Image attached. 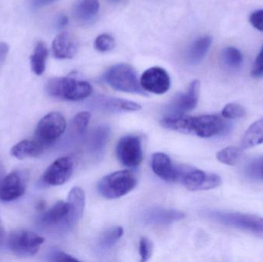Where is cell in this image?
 Masks as SVG:
<instances>
[{"mask_svg": "<svg viewBox=\"0 0 263 262\" xmlns=\"http://www.w3.org/2000/svg\"><path fill=\"white\" fill-rule=\"evenodd\" d=\"M163 127L182 133L195 134L201 138H212L227 130V123L216 115L200 116H165L161 121Z\"/></svg>", "mask_w": 263, "mask_h": 262, "instance_id": "obj_1", "label": "cell"}, {"mask_svg": "<svg viewBox=\"0 0 263 262\" xmlns=\"http://www.w3.org/2000/svg\"><path fill=\"white\" fill-rule=\"evenodd\" d=\"M46 92L55 98L81 101L90 96L92 87L88 82L69 75L49 80L46 84Z\"/></svg>", "mask_w": 263, "mask_h": 262, "instance_id": "obj_2", "label": "cell"}, {"mask_svg": "<svg viewBox=\"0 0 263 262\" xmlns=\"http://www.w3.org/2000/svg\"><path fill=\"white\" fill-rule=\"evenodd\" d=\"M111 88L120 92L147 95L138 79L136 70L129 64L120 63L109 68L103 76Z\"/></svg>", "mask_w": 263, "mask_h": 262, "instance_id": "obj_3", "label": "cell"}, {"mask_svg": "<svg viewBox=\"0 0 263 262\" xmlns=\"http://www.w3.org/2000/svg\"><path fill=\"white\" fill-rule=\"evenodd\" d=\"M137 185V178L129 170L117 171L103 177L98 184L100 195L107 199L124 196Z\"/></svg>", "mask_w": 263, "mask_h": 262, "instance_id": "obj_4", "label": "cell"}, {"mask_svg": "<svg viewBox=\"0 0 263 262\" xmlns=\"http://www.w3.org/2000/svg\"><path fill=\"white\" fill-rule=\"evenodd\" d=\"M208 216L214 221L229 227L235 228L263 237V218L239 212H210Z\"/></svg>", "mask_w": 263, "mask_h": 262, "instance_id": "obj_5", "label": "cell"}, {"mask_svg": "<svg viewBox=\"0 0 263 262\" xmlns=\"http://www.w3.org/2000/svg\"><path fill=\"white\" fill-rule=\"evenodd\" d=\"M177 182H180L188 190L203 191L216 189L222 184V178L213 173H206L192 166H176Z\"/></svg>", "mask_w": 263, "mask_h": 262, "instance_id": "obj_6", "label": "cell"}, {"mask_svg": "<svg viewBox=\"0 0 263 262\" xmlns=\"http://www.w3.org/2000/svg\"><path fill=\"white\" fill-rule=\"evenodd\" d=\"M66 129L64 116L60 112H50L39 122L34 138L46 149L60 138Z\"/></svg>", "mask_w": 263, "mask_h": 262, "instance_id": "obj_7", "label": "cell"}, {"mask_svg": "<svg viewBox=\"0 0 263 262\" xmlns=\"http://www.w3.org/2000/svg\"><path fill=\"white\" fill-rule=\"evenodd\" d=\"M44 238L27 230L12 232L8 238V246L15 255L21 257L34 256L38 253Z\"/></svg>", "mask_w": 263, "mask_h": 262, "instance_id": "obj_8", "label": "cell"}, {"mask_svg": "<svg viewBox=\"0 0 263 262\" xmlns=\"http://www.w3.org/2000/svg\"><path fill=\"white\" fill-rule=\"evenodd\" d=\"M40 224L44 229H54L72 227L77 223L68 201H59L40 217Z\"/></svg>", "mask_w": 263, "mask_h": 262, "instance_id": "obj_9", "label": "cell"}, {"mask_svg": "<svg viewBox=\"0 0 263 262\" xmlns=\"http://www.w3.org/2000/svg\"><path fill=\"white\" fill-rule=\"evenodd\" d=\"M119 161L126 167L139 166L143 159L140 138L134 135H126L120 138L117 147Z\"/></svg>", "mask_w": 263, "mask_h": 262, "instance_id": "obj_10", "label": "cell"}, {"mask_svg": "<svg viewBox=\"0 0 263 262\" xmlns=\"http://www.w3.org/2000/svg\"><path fill=\"white\" fill-rule=\"evenodd\" d=\"M29 182L26 171H14L0 183V200L11 201L21 197L26 192Z\"/></svg>", "mask_w": 263, "mask_h": 262, "instance_id": "obj_11", "label": "cell"}, {"mask_svg": "<svg viewBox=\"0 0 263 262\" xmlns=\"http://www.w3.org/2000/svg\"><path fill=\"white\" fill-rule=\"evenodd\" d=\"M140 85L145 92L162 95L168 92L171 85L168 72L159 66L145 70L140 78Z\"/></svg>", "mask_w": 263, "mask_h": 262, "instance_id": "obj_12", "label": "cell"}, {"mask_svg": "<svg viewBox=\"0 0 263 262\" xmlns=\"http://www.w3.org/2000/svg\"><path fill=\"white\" fill-rule=\"evenodd\" d=\"M73 169L74 161L71 157L57 158L43 174V182L49 186H62L72 176Z\"/></svg>", "mask_w": 263, "mask_h": 262, "instance_id": "obj_13", "label": "cell"}, {"mask_svg": "<svg viewBox=\"0 0 263 262\" xmlns=\"http://www.w3.org/2000/svg\"><path fill=\"white\" fill-rule=\"evenodd\" d=\"M200 83L198 80L192 82L188 90L175 98L168 107V117L180 116L194 109L198 104Z\"/></svg>", "mask_w": 263, "mask_h": 262, "instance_id": "obj_14", "label": "cell"}, {"mask_svg": "<svg viewBox=\"0 0 263 262\" xmlns=\"http://www.w3.org/2000/svg\"><path fill=\"white\" fill-rule=\"evenodd\" d=\"M78 49V41L69 32H61L52 42V53L55 58L60 59L73 58Z\"/></svg>", "mask_w": 263, "mask_h": 262, "instance_id": "obj_15", "label": "cell"}, {"mask_svg": "<svg viewBox=\"0 0 263 262\" xmlns=\"http://www.w3.org/2000/svg\"><path fill=\"white\" fill-rule=\"evenodd\" d=\"M151 166L156 175L166 182H177L176 166L173 165L168 155L162 152L153 154Z\"/></svg>", "mask_w": 263, "mask_h": 262, "instance_id": "obj_16", "label": "cell"}, {"mask_svg": "<svg viewBox=\"0 0 263 262\" xmlns=\"http://www.w3.org/2000/svg\"><path fill=\"white\" fill-rule=\"evenodd\" d=\"M45 150L44 146L33 138L32 140H23L17 143L11 149V155L18 159H24L40 156Z\"/></svg>", "mask_w": 263, "mask_h": 262, "instance_id": "obj_17", "label": "cell"}, {"mask_svg": "<svg viewBox=\"0 0 263 262\" xmlns=\"http://www.w3.org/2000/svg\"><path fill=\"white\" fill-rule=\"evenodd\" d=\"M211 37L205 35L193 42L187 51V61L193 66L199 64L205 58L212 45Z\"/></svg>", "mask_w": 263, "mask_h": 262, "instance_id": "obj_18", "label": "cell"}, {"mask_svg": "<svg viewBox=\"0 0 263 262\" xmlns=\"http://www.w3.org/2000/svg\"><path fill=\"white\" fill-rule=\"evenodd\" d=\"M100 10L99 0H77L73 6V15L80 22L93 19Z\"/></svg>", "mask_w": 263, "mask_h": 262, "instance_id": "obj_19", "label": "cell"}, {"mask_svg": "<svg viewBox=\"0 0 263 262\" xmlns=\"http://www.w3.org/2000/svg\"><path fill=\"white\" fill-rule=\"evenodd\" d=\"M263 143V118L251 125L244 134L241 142V147L250 149Z\"/></svg>", "mask_w": 263, "mask_h": 262, "instance_id": "obj_20", "label": "cell"}, {"mask_svg": "<svg viewBox=\"0 0 263 262\" xmlns=\"http://www.w3.org/2000/svg\"><path fill=\"white\" fill-rule=\"evenodd\" d=\"M48 54L49 51L46 43L38 42L35 45L33 53L30 56L31 69L35 75H40L45 72Z\"/></svg>", "mask_w": 263, "mask_h": 262, "instance_id": "obj_21", "label": "cell"}, {"mask_svg": "<svg viewBox=\"0 0 263 262\" xmlns=\"http://www.w3.org/2000/svg\"><path fill=\"white\" fill-rule=\"evenodd\" d=\"M68 203L70 206L76 223L81 218L86 203V195L81 188L75 187L69 192Z\"/></svg>", "mask_w": 263, "mask_h": 262, "instance_id": "obj_22", "label": "cell"}, {"mask_svg": "<svg viewBox=\"0 0 263 262\" xmlns=\"http://www.w3.org/2000/svg\"><path fill=\"white\" fill-rule=\"evenodd\" d=\"M101 103L110 110L136 112L141 109L140 105L138 103L120 98H104L101 100Z\"/></svg>", "mask_w": 263, "mask_h": 262, "instance_id": "obj_23", "label": "cell"}, {"mask_svg": "<svg viewBox=\"0 0 263 262\" xmlns=\"http://www.w3.org/2000/svg\"><path fill=\"white\" fill-rule=\"evenodd\" d=\"M242 155V149L236 146L224 148L216 154L218 161L228 166H235Z\"/></svg>", "mask_w": 263, "mask_h": 262, "instance_id": "obj_24", "label": "cell"}, {"mask_svg": "<svg viewBox=\"0 0 263 262\" xmlns=\"http://www.w3.org/2000/svg\"><path fill=\"white\" fill-rule=\"evenodd\" d=\"M91 114L89 112H81L75 115L71 124V130L75 135H81L86 132L90 121Z\"/></svg>", "mask_w": 263, "mask_h": 262, "instance_id": "obj_25", "label": "cell"}, {"mask_svg": "<svg viewBox=\"0 0 263 262\" xmlns=\"http://www.w3.org/2000/svg\"><path fill=\"white\" fill-rule=\"evenodd\" d=\"M222 58L224 63L231 68H239L243 62V57L240 51L234 47L224 49Z\"/></svg>", "mask_w": 263, "mask_h": 262, "instance_id": "obj_26", "label": "cell"}, {"mask_svg": "<svg viewBox=\"0 0 263 262\" xmlns=\"http://www.w3.org/2000/svg\"><path fill=\"white\" fill-rule=\"evenodd\" d=\"M246 173L250 178L263 180V156L255 158L248 163L246 168Z\"/></svg>", "mask_w": 263, "mask_h": 262, "instance_id": "obj_27", "label": "cell"}, {"mask_svg": "<svg viewBox=\"0 0 263 262\" xmlns=\"http://www.w3.org/2000/svg\"><path fill=\"white\" fill-rule=\"evenodd\" d=\"M222 116L228 119H237L246 115V110L243 106L236 103H230L222 109Z\"/></svg>", "mask_w": 263, "mask_h": 262, "instance_id": "obj_28", "label": "cell"}, {"mask_svg": "<svg viewBox=\"0 0 263 262\" xmlns=\"http://www.w3.org/2000/svg\"><path fill=\"white\" fill-rule=\"evenodd\" d=\"M115 39L109 34H102L95 40L96 49L100 52H106L112 50L115 47Z\"/></svg>", "mask_w": 263, "mask_h": 262, "instance_id": "obj_29", "label": "cell"}, {"mask_svg": "<svg viewBox=\"0 0 263 262\" xmlns=\"http://www.w3.org/2000/svg\"><path fill=\"white\" fill-rule=\"evenodd\" d=\"M123 229L122 227H117L109 231L106 235L103 237L102 244L106 248H110L120 239L123 235Z\"/></svg>", "mask_w": 263, "mask_h": 262, "instance_id": "obj_30", "label": "cell"}, {"mask_svg": "<svg viewBox=\"0 0 263 262\" xmlns=\"http://www.w3.org/2000/svg\"><path fill=\"white\" fill-rule=\"evenodd\" d=\"M153 252V245L149 239L143 237L139 241V255L141 257V261L145 262L151 258Z\"/></svg>", "mask_w": 263, "mask_h": 262, "instance_id": "obj_31", "label": "cell"}, {"mask_svg": "<svg viewBox=\"0 0 263 262\" xmlns=\"http://www.w3.org/2000/svg\"><path fill=\"white\" fill-rule=\"evenodd\" d=\"M250 23L253 27L259 31H263V9L253 12L250 17Z\"/></svg>", "mask_w": 263, "mask_h": 262, "instance_id": "obj_32", "label": "cell"}, {"mask_svg": "<svg viewBox=\"0 0 263 262\" xmlns=\"http://www.w3.org/2000/svg\"><path fill=\"white\" fill-rule=\"evenodd\" d=\"M252 75L254 77H260L263 75V48L253 65Z\"/></svg>", "mask_w": 263, "mask_h": 262, "instance_id": "obj_33", "label": "cell"}, {"mask_svg": "<svg viewBox=\"0 0 263 262\" xmlns=\"http://www.w3.org/2000/svg\"><path fill=\"white\" fill-rule=\"evenodd\" d=\"M53 261H78L77 258H74L72 255L65 252H57L54 255Z\"/></svg>", "mask_w": 263, "mask_h": 262, "instance_id": "obj_34", "label": "cell"}, {"mask_svg": "<svg viewBox=\"0 0 263 262\" xmlns=\"http://www.w3.org/2000/svg\"><path fill=\"white\" fill-rule=\"evenodd\" d=\"M9 49V46L6 43H0V64L6 59Z\"/></svg>", "mask_w": 263, "mask_h": 262, "instance_id": "obj_35", "label": "cell"}, {"mask_svg": "<svg viewBox=\"0 0 263 262\" xmlns=\"http://www.w3.org/2000/svg\"><path fill=\"white\" fill-rule=\"evenodd\" d=\"M55 1V0H33V4L36 7H42L51 4Z\"/></svg>", "mask_w": 263, "mask_h": 262, "instance_id": "obj_36", "label": "cell"}, {"mask_svg": "<svg viewBox=\"0 0 263 262\" xmlns=\"http://www.w3.org/2000/svg\"><path fill=\"white\" fill-rule=\"evenodd\" d=\"M68 23V18L66 15H61V16L59 18L58 22H57V25H58V27L63 28L64 26H66Z\"/></svg>", "mask_w": 263, "mask_h": 262, "instance_id": "obj_37", "label": "cell"}, {"mask_svg": "<svg viewBox=\"0 0 263 262\" xmlns=\"http://www.w3.org/2000/svg\"><path fill=\"white\" fill-rule=\"evenodd\" d=\"M3 238H4V230H3V228L0 225V244L3 241Z\"/></svg>", "mask_w": 263, "mask_h": 262, "instance_id": "obj_38", "label": "cell"}, {"mask_svg": "<svg viewBox=\"0 0 263 262\" xmlns=\"http://www.w3.org/2000/svg\"><path fill=\"white\" fill-rule=\"evenodd\" d=\"M111 1H119V0H111Z\"/></svg>", "mask_w": 263, "mask_h": 262, "instance_id": "obj_39", "label": "cell"}]
</instances>
